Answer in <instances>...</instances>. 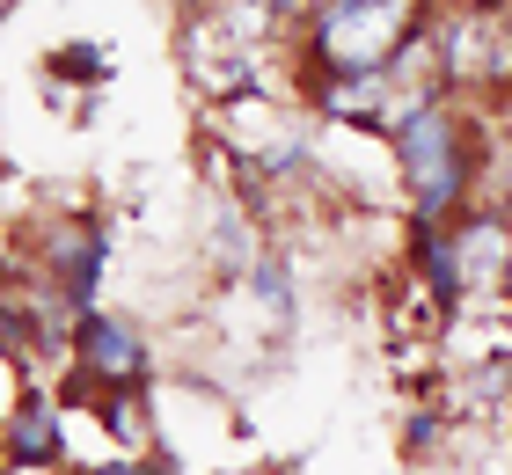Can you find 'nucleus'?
Listing matches in <instances>:
<instances>
[{"label":"nucleus","instance_id":"nucleus-1","mask_svg":"<svg viewBox=\"0 0 512 475\" xmlns=\"http://www.w3.org/2000/svg\"><path fill=\"white\" fill-rule=\"evenodd\" d=\"M395 147V169L410 183V205H417V227H439L447 212L469 198V147H461V117L439 103H417L403 125L388 132Z\"/></svg>","mask_w":512,"mask_h":475},{"label":"nucleus","instance_id":"nucleus-2","mask_svg":"<svg viewBox=\"0 0 512 475\" xmlns=\"http://www.w3.org/2000/svg\"><path fill=\"white\" fill-rule=\"evenodd\" d=\"M417 37V0H315L308 52L337 74H388L395 52Z\"/></svg>","mask_w":512,"mask_h":475},{"label":"nucleus","instance_id":"nucleus-3","mask_svg":"<svg viewBox=\"0 0 512 475\" xmlns=\"http://www.w3.org/2000/svg\"><path fill=\"white\" fill-rule=\"evenodd\" d=\"M74 351H81V380H96V388H132L139 373H147V344H139V329L118 322V315H74Z\"/></svg>","mask_w":512,"mask_h":475},{"label":"nucleus","instance_id":"nucleus-4","mask_svg":"<svg viewBox=\"0 0 512 475\" xmlns=\"http://www.w3.org/2000/svg\"><path fill=\"white\" fill-rule=\"evenodd\" d=\"M103 264H110V242H103L96 227H66V234H52V242H44V271L59 278V300L74 307V315H88V307H96Z\"/></svg>","mask_w":512,"mask_h":475},{"label":"nucleus","instance_id":"nucleus-5","mask_svg":"<svg viewBox=\"0 0 512 475\" xmlns=\"http://www.w3.org/2000/svg\"><path fill=\"white\" fill-rule=\"evenodd\" d=\"M454 242V271H461V293H498L505 285V249H512V227L498 220V212H483V220H469L461 234H447Z\"/></svg>","mask_w":512,"mask_h":475},{"label":"nucleus","instance_id":"nucleus-6","mask_svg":"<svg viewBox=\"0 0 512 475\" xmlns=\"http://www.w3.org/2000/svg\"><path fill=\"white\" fill-rule=\"evenodd\" d=\"M0 432H8L15 468H44V461H59V446H66V417H59L52 395H22L15 410L0 417Z\"/></svg>","mask_w":512,"mask_h":475},{"label":"nucleus","instance_id":"nucleus-7","mask_svg":"<svg viewBox=\"0 0 512 475\" xmlns=\"http://www.w3.org/2000/svg\"><path fill=\"white\" fill-rule=\"evenodd\" d=\"M249 285H256V307H264V322L286 329V322H293V278H286V264L256 256V264H249Z\"/></svg>","mask_w":512,"mask_h":475},{"label":"nucleus","instance_id":"nucleus-8","mask_svg":"<svg viewBox=\"0 0 512 475\" xmlns=\"http://www.w3.org/2000/svg\"><path fill=\"white\" fill-rule=\"evenodd\" d=\"M417 264L439 300H461V271H454V242H439V227H417Z\"/></svg>","mask_w":512,"mask_h":475},{"label":"nucleus","instance_id":"nucleus-9","mask_svg":"<svg viewBox=\"0 0 512 475\" xmlns=\"http://www.w3.org/2000/svg\"><path fill=\"white\" fill-rule=\"evenodd\" d=\"M52 66L66 81H103L110 74V44H66V52H52Z\"/></svg>","mask_w":512,"mask_h":475},{"label":"nucleus","instance_id":"nucleus-10","mask_svg":"<svg viewBox=\"0 0 512 475\" xmlns=\"http://www.w3.org/2000/svg\"><path fill=\"white\" fill-rule=\"evenodd\" d=\"M498 220H512V147L498 154Z\"/></svg>","mask_w":512,"mask_h":475},{"label":"nucleus","instance_id":"nucleus-11","mask_svg":"<svg viewBox=\"0 0 512 475\" xmlns=\"http://www.w3.org/2000/svg\"><path fill=\"white\" fill-rule=\"evenodd\" d=\"M264 15H315V0H256Z\"/></svg>","mask_w":512,"mask_h":475},{"label":"nucleus","instance_id":"nucleus-12","mask_svg":"<svg viewBox=\"0 0 512 475\" xmlns=\"http://www.w3.org/2000/svg\"><path fill=\"white\" fill-rule=\"evenodd\" d=\"M103 475H154V468H139V461H110Z\"/></svg>","mask_w":512,"mask_h":475},{"label":"nucleus","instance_id":"nucleus-13","mask_svg":"<svg viewBox=\"0 0 512 475\" xmlns=\"http://www.w3.org/2000/svg\"><path fill=\"white\" fill-rule=\"evenodd\" d=\"M505 293H512V249H505Z\"/></svg>","mask_w":512,"mask_h":475},{"label":"nucleus","instance_id":"nucleus-14","mask_svg":"<svg viewBox=\"0 0 512 475\" xmlns=\"http://www.w3.org/2000/svg\"><path fill=\"white\" fill-rule=\"evenodd\" d=\"M0 475H8V468H0Z\"/></svg>","mask_w":512,"mask_h":475}]
</instances>
